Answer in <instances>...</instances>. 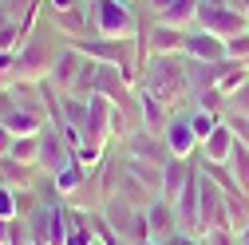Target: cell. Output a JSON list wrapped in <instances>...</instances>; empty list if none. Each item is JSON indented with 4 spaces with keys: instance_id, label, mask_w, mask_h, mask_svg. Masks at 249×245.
<instances>
[{
    "instance_id": "7c38bea8",
    "label": "cell",
    "mask_w": 249,
    "mask_h": 245,
    "mask_svg": "<svg viewBox=\"0 0 249 245\" xmlns=\"http://www.w3.org/2000/svg\"><path fill=\"white\" fill-rule=\"evenodd\" d=\"M123 150H127V158H142V162H154V166H162V162L170 158L162 135H150V131H142V127H135L127 139H123Z\"/></svg>"
},
{
    "instance_id": "ffe728a7",
    "label": "cell",
    "mask_w": 249,
    "mask_h": 245,
    "mask_svg": "<svg viewBox=\"0 0 249 245\" xmlns=\"http://www.w3.org/2000/svg\"><path fill=\"white\" fill-rule=\"evenodd\" d=\"M68 245H99L91 210H68Z\"/></svg>"
},
{
    "instance_id": "3957f363",
    "label": "cell",
    "mask_w": 249,
    "mask_h": 245,
    "mask_svg": "<svg viewBox=\"0 0 249 245\" xmlns=\"http://www.w3.org/2000/svg\"><path fill=\"white\" fill-rule=\"evenodd\" d=\"M99 213L107 218V226L123 237V241H131V245H139V241H146L150 237V226H146V210H139V206H131L123 194H115V198H107L103 206H99Z\"/></svg>"
},
{
    "instance_id": "d6a6232c",
    "label": "cell",
    "mask_w": 249,
    "mask_h": 245,
    "mask_svg": "<svg viewBox=\"0 0 249 245\" xmlns=\"http://www.w3.org/2000/svg\"><path fill=\"white\" fill-rule=\"evenodd\" d=\"M206 8H230V0H202Z\"/></svg>"
},
{
    "instance_id": "8992f818",
    "label": "cell",
    "mask_w": 249,
    "mask_h": 245,
    "mask_svg": "<svg viewBox=\"0 0 249 245\" xmlns=\"http://www.w3.org/2000/svg\"><path fill=\"white\" fill-rule=\"evenodd\" d=\"M213 229H226V190L202 174V182H198V237H206Z\"/></svg>"
},
{
    "instance_id": "e0dca14e",
    "label": "cell",
    "mask_w": 249,
    "mask_h": 245,
    "mask_svg": "<svg viewBox=\"0 0 249 245\" xmlns=\"http://www.w3.org/2000/svg\"><path fill=\"white\" fill-rule=\"evenodd\" d=\"M186 55L202 59V64H217V59H226V40L213 36V32H202V28H190V36H186Z\"/></svg>"
},
{
    "instance_id": "9c48e42d",
    "label": "cell",
    "mask_w": 249,
    "mask_h": 245,
    "mask_svg": "<svg viewBox=\"0 0 249 245\" xmlns=\"http://www.w3.org/2000/svg\"><path fill=\"white\" fill-rule=\"evenodd\" d=\"M48 24L52 32L68 36L71 44L91 36V4H75V8H48Z\"/></svg>"
},
{
    "instance_id": "30bf717a",
    "label": "cell",
    "mask_w": 249,
    "mask_h": 245,
    "mask_svg": "<svg viewBox=\"0 0 249 245\" xmlns=\"http://www.w3.org/2000/svg\"><path fill=\"white\" fill-rule=\"evenodd\" d=\"M142 36H146V52L150 55H186V36H190V28H174V24L154 20L150 28L142 24Z\"/></svg>"
},
{
    "instance_id": "ac0fdd59",
    "label": "cell",
    "mask_w": 249,
    "mask_h": 245,
    "mask_svg": "<svg viewBox=\"0 0 249 245\" xmlns=\"http://www.w3.org/2000/svg\"><path fill=\"white\" fill-rule=\"evenodd\" d=\"M0 122L12 131V139H24V135H40L48 127V115H36V111H24V107H8V111H0Z\"/></svg>"
},
{
    "instance_id": "2e32d148",
    "label": "cell",
    "mask_w": 249,
    "mask_h": 245,
    "mask_svg": "<svg viewBox=\"0 0 249 245\" xmlns=\"http://www.w3.org/2000/svg\"><path fill=\"white\" fill-rule=\"evenodd\" d=\"M146 226H150V237L154 241H170L178 233V213H174V202L166 198H154L146 206Z\"/></svg>"
},
{
    "instance_id": "f546056e",
    "label": "cell",
    "mask_w": 249,
    "mask_h": 245,
    "mask_svg": "<svg viewBox=\"0 0 249 245\" xmlns=\"http://www.w3.org/2000/svg\"><path fill=\"white\" fill-rule=\"evenodd\" d=\"M202 245H237V233H230V229H213V233L202 237Z\"/></svg>"
},
{
    "instance_id": "cb8c5ba5",
    "label": "cell",
    "mask_w": 249,
    "mask_h": 245,
    "mask_svg": "<svg viewBox=\"0 0 249 245\" xmlns=\"http://www.w3.org/2000/svg\"><path fill=\"white\" fill-rule=\"evenodd\" d=\"M198 4L202 0H174V4L159 16L162 24H174V28H194V20H198Z\"/></svg>"
},
{
    "instance_id": "52a82bcc",
    "label": "cell",
    "mask_w": 249,
    "mask_h": 245,
    "mask_svg": "<svg viewBox=\"0 0 249 245\" xmlns=\"http://www.w3.org/2000/svg\"><path fill=\"white\" fill-rule=\"evenodd\" d=\"M194 28L213 32V36H222V40H233V36L249 32V12H237V8H206V4H198Z\"/></svg>"
},
{
    "instance_id": "8d00e7d4",
    "label": "cell",
    "mask_w": 249,
    "mask_h": 245,
    "mask_svg": "<svg viewBox=\"0 0 249 245\" xmlns=\"http://www.w3.org/2000/svg\"><path fill=\"white\" fill-rule=\"evenodd\" d=\"M99 245H103V241H99Z\"/></svg>"
},
{
    "instance_id": "d4e9b609",
    "label": "cell",
    "mask_w": 249,
    "mask_h": 245,
    "mask_svg": "<svg viewBox=\"0 0 249 245\" xmlns=\"http://www.w3.org/2000/svg\"><path fill=\"white\" fill-rule=\"evenodd\" d=\"M226 166H230V174L237 178V186H241V190H249V142H241V139L233 142L230 162H226Z\"/></svg>"
},
{
    "instance_id": "484cf974",
    "label": "cell",
    "mask_w": 249,
    "mask_h": 245,
    "mask_svg": "<svg viewBox=\"0 0 249 245\" xmlns=\"http://www.w3.org/2000/svg\"><path fill=\"white\" fill-rule=\"evenodd\" d=\"M190 127H194V135H198V142H206L213 131H217V122H222V115H213V111H202V107H194L190 115Z\"/></svg>"
},
{
    "instance_id": "44dd1931",
    "label": "cell",
    "mask_w": 249,
    "mask_h": 245,
    "mask_svg": "<svg viewBox=\"0 0 249 245\" xmlns=\"http://www.w3.org/2000/svg\"><path fill=\"white\" fill-rule=\"evenodd\" d=\"M190 158H166L162 162V190H159V198H166V202H174L178 194H182V186H186V178H190Z\"/></svg>"
},
{
    "instance_id": "1f68e13d",
    "label": "cell",
    "mask_w": 249,
    "mask_h": 245,
    "mask_svg": "<svg viewBox=\"0 0 249 245\" xmlns=\"http://www.w3.org/2000/svg\"><path fill=\"white\" fill-rule=\"evenodd\" d=\"M48 8H75V4H87V0H44Z\"/></svg>"
},
{
    "instance_id": "5b68a950",
    "label": "cell",
    "mask_w": 249,
    "mask_h": 245,
    "mask_svg": "<svg viewBox=\"0 0 249 245\" xmlns=\"http://www.w3.org/2000/svg\"><path fill=\"white\" fill-rule=\"evenodd\" d=\"M55 55H59V48L48 44L44 32H32V40L16 52V79H32V83H36V79H48Z\"/></svg>"
},
{
    "instance_id": "83f0119b",
    "label": "cell",
    "mask_w": 249,
    "mask_h": 245,
    "mask_svg": "<svg viewBox=\"0 0 249 245\" xmlns=\"http://www.w3.org/2000/svg\"><path fill=\"white\" fill-rule=\"evenodd\" d=\"M226 59H237V64H249V32L226 40Z\"/></svg>"
},
{
    "instance_id": "6da1fadb",
    "label": "cell",
    "mask_w": 249,
    "mask_h": 245,
    "mask_svg": "<svg viewBox=\"0 0 249 245\" xmlns=\"http://www.w3.org/2000/svg\"><path fill=\"white\" fill-rule=\"evenodd\" d=\"M139 87H146L150 95H159L170 111H178L190 99V79H186V55H150Z\"/></svg>"
},
{
    "instance_id": "7402d4cb",
    "label": "cell",
    "mask_w": 249,
    "mask_h": 245,
    "mask_svg": "<svg viewBox=\"0 0 249 245\" xmlns=\"http://www.w3.org/2000/svg\"><path fill=\"white\" fill-rule=\"evenodd\" d=\"M4 158L16 162V166H24V170H36V162H40V135L12 139V146H8V155H4Z\"/></svg>"
},
{
    "instance_id": "ba28073f",
    "label": "cell",
    "mask_w": 249,
    "mask_h": 245,
    "mask_svg": "<svg viewBox=\"0 0 249 245\" xmlns=\"http://www.w3.org/2000/svg\"><path fill=\"white\" fill-rule=\"evenodd\" d=\"M68 162H75V150L68 146L64 131H59V127H44L40 131V162H36V170H44V174L55 178Z\"/></svg>"
},
{
    "instance_id": "4dcf8cb0",
    "label": "cell",
    "mask_w": 249,
    "mask_h": 245,
    "mask_svg": "<svg viewBox=\"0 0 249 245\" xmlns=\"http://www.w3.org/2000/svg\"><path fill=\"white\" fill-rule=\"evenodd\" d=\"M146 4H150V12H154V20H159V16H162V12H166V8L174 4V0H146Z\"/></svg>"
},
{
    "instance_id": "d6986e66",
    "label": "cell",
    "mask_w": 249,
    "mask_h": 245,
    "mask_svg": "<svg viewBox=\"0 0 249 245\" xmlns=\"http://www.w3.org/2000/svg\"><path fill=\"white\" fill-rule=\"evenodd\" d=\"M233 142H237V135L226 127V122H217V131L198 146V162H230V150H233Z\"/></svg>"
},
{
    "instance_id": "8fae6325",
    "label": "cell",
    "mask_w": 249,
    "mask_h": 245,
    "mask_svg": "<svg viewBox=\"0 0 249 245\" xmlns=\"http://www.w3.org/2000/svg\"><path fill=\"white\" fill-rule=\"evenodd\" d=\"M198 182H202V170L194 166L190 178H186V186H182V194L174 198L178 233H190V237H198Z\"/></svg>"
},
{
    "instance_id": "5bb4252c",
    "label": "cell",
    "mask_w": 249,
    "mask_h": 245,
    "mask_svg": "<svg viewBox=\"0 0 249 245\" xmlns=\"http://www.w3.org/2000/svg\"><path fill=\"white\" fill-rule=\"evenodd\" d=\"M83 59H87V55H83L75 44H64L59 55H55V64H52L48 83H52L55 91H71V83H75V75H79V68H83Z\"/></svg>"
},
{
    "instance_id": "9a60e30c",
    "label": "cell",
    "mask_w": 249,
    "mask_h": 245,
    "mask_svg": "<svg viewBox=\"0 0 249 245\" xmlns=\"http://www.w3.org/2000/svg\"><path fill=\"white\" fill-rule=\"evenodd\" d=\"M170 119H174V111H170L159 95H150L146 87H139V127L150 131V135H162Z\"/></svg>"
},
{
    "instance_id": "4fadbf2b",
    "label": "cell",
    "mask_w": 249,
    "mask_h": 245,
    "mask_svg": "<svg viewBox=\"0 0 249 245\" xmlns=\"http://www.w3.org/2000/svg\"><path fill=\"white\" fill-rule=\"evenodd\" d=\"M162 142H166V150H170V158H194V155H198V146H202L186 115H174V119L166 122Z\"/></svg>"
},
{
    "instance_id": "7a4b0ae2",
    "label": "cell",
    "mask_w": 249,
    "mask_h": 245,
    "mask_svg": "<svg viewBox=\"0 0 249 245\" xmlns=\"http://www.w3.org/2000/svg\"><path fill=\"white\" fill-rule=\"evenodd\" d=\"M91 36H139L131 0H91Z\"/></svg>"
},
{
    "instance_id": "277c9868",
    "label": "cell",
    "mask_w": 249,
    "mask_h": 245,
    "mask_svg": "<svg viewBox=\"0 0 249 245\" xmlns=\"http://www.w3.org/2000/svg\"><path fill=\"white\" fill-rule=\"evenodd\" d=\"M24 222H28V233L40 245H68V206H59L55 198L40 202Z\"/></svg>"
},
{
    "instance_id": "e575fe53",
    "label": "cell",
    "mask_w": 249,
    "mask_h": 245,
    "mask_svg": "<svg viewBox=\"0 0 249 245\" xmlns=\"http://www.w3.org/2000/svg\"><path fill=\"white\" fill-rule=\"evenodd\" d=\"M237 245H249V229H245V233H241V237H237Z\"/></svg>"
},
{
    "instance_id": "d590c367",
    "label": "cell",
    "mask_w": 249,
    "mask_h": 245,
    "mask_svg": "<svg viewBox=\"0 0 249 245\" xmlns=\"http://www.w3.org/2000/svg\"><path fill=\"white\" fill-rule=\"evenodd\" d=\"M87 4H91V0H87Z\"/></svg>"
},
{
    "instance_id": "603a6c76",
    "label": "cell",
    "mask_w": 249,
    "mask_h": 245,
    "mask_svg": "<svg viewBox=\"0 0 249 245\" xmlns=\"http://www.w3.org/2000/svg\"><path fill=\"white\" fill-rule=\"evenodd\" d=\"M226 229L237 237L249 229V198L245 194H226Z\"/></svg>"
},
{
    "instance_id": "4316f807",
    "label": "cell",
    "mask_w": 249,
    "mask_h": 245,
    "mask_svg": "<svg viewBox=\"0 0 249 245\" xmlns=\"http://www.w3.org/2000/svg\"><path fill=\"white\" fill-rule=\"evenodd\" d=\"M222 115H245V119H249V83L237 87L233 95H226V111H222Z\"/></svg>"
},
{
    "instance_id": "f1b7e54d",
    "label": "cell",
    "mask_w": 249,
    "mask_h": 245,
    "mask_svg": "<svg viewBox=\"0 0 249 245\" xmlns=\"http://www.w3.org/2000/svg\"><path fill=\"white\" fill-rule=\"evenodd\" d=\"M222 122H226L241 142H249V119H245V115H222Z\"/></svg>"
},
{
    "instance_id": "836d02e7",
    "label": "cell",
    "mask_w": 249,
    "mask_h": 245,
    "mask_svg": "<svg viewBox=\"0 0 249 245\" xmlns=\"http://www.w3.org/2000/svg\"><path fill=\"white\" fill-rule=\"evenodd\" d=\"M139 245H166V241H154V237H146V241H139Z\"/></svg>"
}]
</instances>
